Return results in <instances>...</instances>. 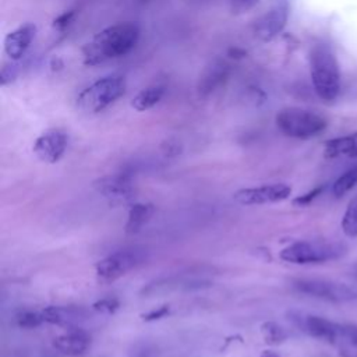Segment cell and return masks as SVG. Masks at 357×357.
<instances>
[{
    "label": "cell",
    "mask_w": 357,
    "mask_h": 357,
    "mask_svg": "<svg viewBox=\"0 0 357 357\" xmlns=\"http://www.w3.org/2000/svg\"><path fill=\"white\" fill-rule=\"evenodd\" d=\"M139 39V26L124 21L109 25L95 33L82 46V61L93 67L130 53Z\"/></svg>",
    "instance_id": "obj_1"
},
{
    "label": "cell",
    "mask_w": 357,
    "mask_h": 357,
    "mask_svg": "<svg viewBox=\"0 0 357 357\" xmlns=\"http://www.w3.org/2000/svg\"><path fill=\"white\" fill-rule=\"evenodd\" d=\"M310 73L315 93L325 102L337 98L340 71L336 56L326 43H317L310 52Z\"/></svg>",
    "instance_id": "obj_2"
},
{
    "label": "cell",
    "mask_w": 357,
    "mask_h": 357,
    "mask_svg": "<svg viewBox=\"0 0 357 357\" xmlns=\"http://www.w3.org/2000/svg\"><path fill=\"white\" fill-rule=\"evenodd\" d=\"M126 92V79L123 75L110 74L92 82L77 96L79 109L88 113H100L114 105Z\"/></svg>",
    "instance_id": "obj_3"
},
{
    "label": "cell",
    "mask_w": 357,
    "mask_h": 357,
    "mask_svg": "<svg viewBox=\"0 0 357 357\" xmlns=\"http://www.w3.org/2000/svg\"><path fill=\"white\" fill-rule=\"evenodd\" d=\"M347 252V245L342 241H326V240H314V241H296L284 247L279 257L280 259L297 264H322L328 261H335L343 257Z\"/></svg>",
    "instance_id": "obj_4"
},
{
    "label": "cell",
    "mask_w": 357,
    "mask_h": 357,
    "mask_svg": "<svg viewBox=\"0 0 357 357\" xmlns=\"http://www.w3.org/2000/svg\"><path fill=\"white\" fill-rule=\"evenodd\" d=\"M275 121L280 132L296 139L314 138L328 126L324 116L303 107H284L276 114Z\"/></svg>",
    "instance_id": "obj_5"
},
{
    "label": "cell",
    "mask_w": 357,
    "mask_h": 357,
    "mask_svg": "<svg viewBox=\"0 0 357 357\" xmlns=\"http://www.w3.org/2000/svg\"><path fill=\"white\" fill-rule=\"evenodd\" d=\"M145 259V250L132 247L117 250L95 264V273L99 282L113 283L123 278L127 272L142 264Z\"/></svg>",
    "instance_id": "obj_6"
},
{
    "label": "cell",
    "mask_w": 357,
    "mask_h": 357,
    "mask_svg": "<svg viewBox=\"0 0 357 357\" xmlns=\"http://www.w3.org/2000/svg\"><path fill=\"white\" fill-rule=\"evenodd\" d=\"M293 287L301 293L314 298L331 301V303H347L357 300V287L336 280L328 279H311L301 278L291 282Z\"/></svg>",
    "instance_id": "obj_7"
},
{
    "label": "cell",
    "mask_w": 357,
    "mask_h": 357,
    "mask_svg": "<svg viewBox=\"0 0 357 357\" xmlns=\"http://www.w3.org/2000/svg\"><path fill=\"white\" fill-rule=\"evenodd\" d=\"M289 3L287 0H272L271 7L254 21L252 32L262 42H269L278 36L287 24Z\"/></svg>",
    "instance_id": "obj_8"
},
{
    "label": "cell",
    "mask_w": 357,
    "mask_h": 357,
    "mask_svg": "<svg viewBox=\"0 0 357 357\" xmlns=\"http://www.w3.org/2000/svg\"><path fill=\"white\" fill-rule=\"evenodd\" d=\"M291 187L284 183H271L258 187L237 190L233 199L240 205H265L284 201L290 197Z\"/></svg>",
    "instance_id": "obj_9"
},
{
    "label": "cell",
    "mask_w": 357,
    "mask_h": 357,
    "mask_svg": "<svg viewBox=\"0 0 357 357\" xmlns=\"http://www.w3.org/2000/svg\"><path fill=\"white\" fill-rule=\"evenodd\" d=\"M68 137L63 130L50 128L42 132L33 142L32 151L35 156L49 165L57 163L67 149Z\"/></svg>",
    "instance_id": "obj_10"
},
{
    "label": "cell",
    "mask_w": 357,
    "mask_h": 357,
    "mask_svg": "<svg viewBox=\"0 0 357 357\" xmlns=\"http://www.w3.org/2000/svg\"><path fill=\"white\" fill-rule=\"evenodd\" d=\"M93 188L107 199L123 201L132 195L134 183L128 173H112L93 181Z\"/></svg>",
    "instance_id": "obj_11"
},
{
    "label": "cell",
    "mask_w": 357,
    "mask_h": 357,
    "mask_svg": "<svg viewBox=\"0 0 357 357\" xmlns=\"http://www.w3.org/2000/svg\"><path fill=\"white\" fill-rule=\"evenodd\" d=\"M325 343L331 344L340 357H357V325L332 321Z\"/></svg>",
    "instance_id": "obj_12"
},
{
    "label": "cell",
    "mask_w": 357,
    "mask_h": 357,
    "mask_svg": "<svg viewBox=\"0 0 357 357\" xmlns=\"http://www.w3.org/2000/svg\"><path fill=\"white\" fill-rule=\"evenodd\" d=\"M40 311L46 324L64 326L67 329L77 328L88 318V311L77 305H47Z\"/></svg>",
    "instance_id": "obj_13"
},
{
    "label": "cell",
    "mask_w": 357,
    "mask_h": 357,
    "mask_svg": "<svg viewBox=\"0 0 357 357\" xmlns=\"http://www.w3.org/2000/svg\"><path fill=\"white\" fill-rule=\"evenodd\" d=\"M53 347L64 356H82L91 346V336L81 328H71L66 333L59 335L52 342Z\"/></svg>",
    "instance_id": "obj_14"
},
{
    "label": "cell",
    "mask_w": 357,
    "mask_h": 357,
    "mask_svg": "<svg viewBox=\"0 0 357 357\" xmlns=\"http://www.w3.org/2000/svg\"><path fill=\"white\" fill-rule=\"evenodd\" d=\"M36 35V26L33 24H24L11 32H8L4 38V52L10 60H20Z\"/></svg>",
    "instance_id": "obj_15"
},
{
    "label": "cell",
    "mask_w": 357,
    "mask_h": 357,
    "mask_svg": "<svg viewBox=\"0 0 357 357\" xmlns=\"http://www.w3.org/2000/svg\"><path fill=\"white\" fill-rule=\"evenodd\" d=\"M324 156L326 159L357 158V132L326 141L324 144Z\"/></svg>",
    "instance_id": "obj_16"
},
{
    "label": "cell",
    "mask_w": 357,
    "mask_h": 357,
    "mask_svg": "<svg viewBox=\"0 0 357 357\" xmlns=\"http://www.w3.org/2000/svg\"><path fill=\"white\" fill-rule=\"evenodd\" d=\"M155 212V206L152 204H145V202H137L134 204L127 215V222H126V233L128 234H135L141 231V229L151 220L152 215Z\"/></svg>",
    "instance_id": "obj_17"
},
{
    "label": "cell",
    "mask_w": 357,
    "mask_h": 357,
    "mask_svg": "<svg viewBox=\"0 0 357 357\" xmlns=\"http://www.w3.org/2000/svg\"><path fill=\"white\" fill-rule=\"evenodd\" d=\"M165 95V88L160 85H151L141 89L132 99L131 107L137 112H146L155 107Z\"/></svg>",
    "instance_id": "obj_18"
},
{
    "label": "cell",
    "mask_w": 357,
    "mask_h": 357,
    "mask_svg": "<svg viewBox=\"0 0 357 357\" xmlns=\"http://www.w3.org/2000/svg\"><path fill=\"white\" fill-rule=\"evenodd\" d=\"M357 185V163L349 167L343 174H340L333 185H332V192L336 198L343 197L347 194L350 190H353Z\"/></svg>",
    "instance_id": "obj_19"
},
{
    "label": "cell",
    "mask_w": 357,
    "mask_h": 357,
    "mask_svg": "<svg viewBox=\"0 0 357 357\" xmlns=\"http://www.w3.org/2000/svg\"><path fill=\"white\" fill-rule=\"evenodd\" d=\"M262 339L271 346L282 344L287 339V332L275 321H265L259 326Z\"/></svg>",
    "instance_id": "obj_20"
},
{
    "label": "cell",
    "mask_w": 357,
    "mask_h": 357,
    "mask_svg": "<svg viewBox=\"0 0 357 357\" xmlns=\"http://www.w3.org/2000/svg\"><path fill=\"white\" fill-rule=\"evenodd\" d=\"M342 229L347 237H357V195L349 202L343 213Z\"/></svg>",
    "instance_id": "obj_21"
},
{
    "label": "cell",
    "mask_w": 357,
    "mask_h": 357,
    "mask_svg": "<svg viewBox=\"0 0 357 357\" xmlns=\"http://www.w3.org/2000/svg\"><path fill=\"white\" fill-rule=\"evenodd\" d=\"M15 324L22 329H35L45 324L42 311L33 310H21L15 315Z\"/></svg>",
    "instance_id": "obj_22"
},
{
    "label": "cell",
    "mask_w": 357,
    "mask_h": 357,
    "mask_svg": "<svg viewBox=\"0 0 357 357\" xmlns=\"http://www.w3.org/2000/svg\"><path fill=\"white\" fill-rule=\"evenodd\" d=\"M120 307V301L116 297H103L98 301H95L92 304V310L100 314H106V315H112L114 314Z\"/></svg>",
    "instance_id": "obj_23"
},
{
    "label": "cell",
    "mask_w": 357,
    "mask_h": 357,
    "mask_svg": "<svg viewBox=\"0 0 357 357\" xmlns=\"http://www.w3.org/2000/svg\"><path fill=\"white\" fill-rule=\"evenodd\" d=\"M324 188H325V185H318V187L312 188L311 191H308V192H305L303 195L296 197L293 199V205H296V206H307V205H310L324 191Z\"/></svg>",
    "instance_id": "obj_24"
},
{
    "label": "cell",
    "mask_w": 357,
    "mask_h": 357,
    "mask_svg": "<svg viewBox=\"0 0 357 357\" xmlns=\"http://www.w3.org/2000/svg\"><path fill=\"white\" fill-rule=\"evenodd\" d=\"M223 77H225V67L222 64L213 67V70L208 74V78H204V88L211 91L212 88H215L216 82L222 81Z\"/></svg>",
    "instance_id": "obj_25"
},
{
    "label": "cell",
    "mask_w": 357,
    "mask_h": 357,
    "mask_svg": "<svg viewBox=\"0 0 357 357\" xmlns=\"http://www.w3.org/2000/svg\"><path fill=\"white\" fill-rule=\"evenodd\" d=\"M258 1L259 0H230V8L234 14H243L254 8Z\"/></svg>",
    "instance_id": "obj_26"
},
{
    "label": "cell",
    "mask_w": 357,
    "mask_h": 357,
    "mask_svg": "<svg viewBox=\"0 0 357 357\" xmlns=\"http://www.w3.org/2000/svg\"><path fill=\"white\" fill-rule=\"evenodd\" d=\"M169 311H170L169 305H167V304H163V305H160V307H158V308H153V310H151V311L142 314L141 318H142L144 321H146V322H151V321H156V319L165 318V317L169 314Z\"/></svg>",
    "instance_id": "obj_27"
},
{
    "label": "cell",
    "mask_w": 357,
    "mask_h": 357,
    "mask_svg": "<svg viewBox=\"0 0 357 357\" xmlns=\"http://www.w3.org/2000/svg\"><path fill=\"white\" fill-rule=\"evenodd\" d=\"M128 357H155V349L151 344L141 343L134 347Z\"/></svg>",
    "instance_id": "obj_28"
},
{
    "label": "cell",
    "mask_w": 357,
    "mask_h": 357,
    "mask_svg": "<svg viewBox=\"0 0 357 357\" xmlns=\"http://www.w3.org/2000/svg\"><path fill=\"white\" fill-rule=\"evenodd\" d=\"M73 17H74V11H64L63 14H60V15L53 21V26L57 28V29H60V31H63V29H66V28L70 25Z\"/></svg>",
    "instance_id": "obj_29"
},
{
    "label": "cell",
    "mask_w": 357,
    "mask_h": 357,
    "mask_svg": "<svg viewBox=\"0 0 357 357\" xmlns=\"http://www.w3.org/2000/svg\"><path fill=\"white\" fill-rule=\"evenodd\" d=\"M15 77H17V71L14 70V67L3 66L1 73H0V82H1L3 86L13 82L15 79Z\"/></svg>",
    "instance_id": "obj_30"
},
{
    "label": "cell",
    "mask_w": 357,
    "mask_h": 357,
    "mask_svg": "<svg viewBox=\"0 0 357 357\" xmlns=\"http://www.w3.org/2000/svg\"><path fill=\"white\" fill-rule=\"evenodd\" d=\"M163 152L167 156H174L177 153H180V145L177 142H172V141H166L163 144Z\"/></svg>",
    "instance_id": "obj_31"
},
{
    "label": "cell",
    "mask_w": 357,
    "mask_h": 357,
    "mask_svg": "<svg viewBox=\"0 0 357 357\" xmlns=\"http://www.w3.org/2000/svg\"><path fill=\"white\" fill-rule=\"evenodd\" d=\"M259 357H282V356L278 354V353L273 351V350H264V351H261Z\"/></svg>",
    "instance_id": "obj_32"
}]
</instances>
